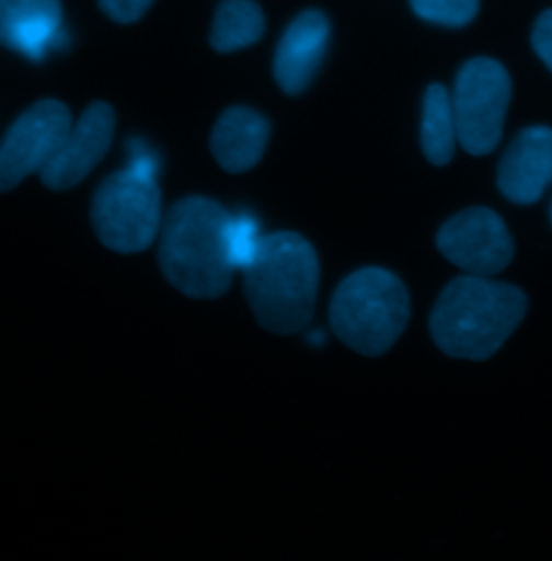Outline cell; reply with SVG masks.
Returning <instances> with one entry per match:
<instances>
[{
  "instance_id": "6da1fadb",
  "label": "cell",
  "mask_w": 552,
  "mask_h": 561,
  "mask_svg": "<svg viewBox=\"0 0 552 561\" xmlns=\"http://www.w3.org/2000/svg\"><path fill=\"white\" fill-rule=\"evenodd\" d=\"M527 313V296L509 283L467 275L451 280L432 311L429 329L438 348L469 360L501 351Z\"/></svg>"
},
{
  "instance_id": "7a4b0ae2",
  "label": "cell",
  "mask_w": 552,
  "mask_h": 561,
  "mask_svg": "<svg viewBox=\"0 0 552 561\" xmlns=\"http://www.w3.org/2000/svg\"><path fill=\"white\" fill-rule=\"evenodd\" d=\"M229 214L218 204L191 197L173 206L160 227V268L191 298H218L233 277L227 247Z\"/></svg>"
},
{
  "instance_id": "3957f363",
  "label": "cell",
  "mask_w": 552,
  "mask_h": 561,
  "mask_svg": "<svg viewBox=\"0 0 552 561\" xmlns=\"http://www.w3.org/2000/svg\"><path fill=\"white\" fill-rule=\"evenodd\" d=\"M320 264L313 247L298 233L264 240L257 260L244 271V294L262 329L276 335L300 333L313 318Z\"/></svg>"
},
{
  "instance_id": "277c9868",
  "label": "cell",
  "mask_w": 552,
  "mask_h": 561,
  "mask_svg": "<svg viewBox=\"0 0 552 561\" xmlns=\"http://www.w3.org/2000/svg\"><path fill=\"white\" fill-rule=\"evenodd\" d=\"M409 289L384 268H363L340 285L331 305L335 335L365 356H380L406 331Z\"/></svg>"
},
{
  "instance_id": "5b68a950",
  "label": "cell",
  "mask_w": 552,
  "mask_h": 561,
  "mask_svg": "<svg viewBox=\"0 0 552 561\" xmlns=\"http://www.w3.org/2000/svg\"><path fill=\"white\" fill-rule=\"evenodd\" d=\"M100 242L117 253H140L160 231V191L156 180H145L128 169L108 175L91 208Z\"/></svg>"
},
{
  "instance_id": "8992f818",
  "label": "cell",
  "mask_w": 552,
  "mask_h": 561,
  "mask_svg": "<svg viewBox=\"0 0 552 561\" xmlns=\"http://www.w3.org/2000/svg\"><path fill=\"white\" fill-rule=\"evenodd\" d=\"M511 98L507 70L494 59H471L456 78L451 104L458 142L473 156L496 149Z\"/></svg>"
},
{
  "instance_id": "52a82bcc",
  "label": "cell",
  "mask_w": 552,
  "mask_h": 561,
  "mask_svg": "<svg viewBox=\"0 0 552 561\" xmlns=\"http://www.w3.org/2000/svg\"><path fill=\"white\" fill-rule=\"evenodd\" d=\"M69 128L68 106L57 100H42L22 113L0 140V193H9L33 173H42Z\"/></svg>"
},
{
  "instance_id": "ba28073f",
  "label": "cell",
  "mask_w": 552,
  "mask_h": 561,
  "mask_svg": "<svg viewBox=\"0 0 552 561\" xmlns=\"http://www.w3.org/2000/svg\"><path fill=\"white\" fill-rule=\"evenodd\" d=\"M438 251L469 275L492 277L514 260V240L490 208H469L449 218L436 238Z\"/></svg>"
},
{
  "instance_id": "9c48e42d",
  "label": "cell",
  "mask_w": 552,
  "mask_h": 561,
  "mask_svg": "<svg viewBox=\"0 0 552 561\" xmlns=\"http://www.w3.org/2000/svg\"><path fill=\"white\" fill-rule=\"evenodd\" d=\"M115 135V113L104 102H93L71 124L68 137L55 158L39 173V180L50 191H69L78 186L106 156Z\"/></svg>"
},
{
  "instance_id": "30bf717a",
  "label": "cell",
  "mask_w": 552,
  "mask_h": 561,
  "mask_svg": "<svg viewBox=\"0 0 552 561\" xmlns=\"http://www.w3.org/2000/svg\"><path fill=\"white\" fill-rule=\"evenodd\" d=\"M66 44L61 0H0L2 48L31 61H44L50 53L64 50Z\"/></svg>"
},
{
  "instance_id": "8fae6325",
  "label": "cell",
  "mask_w": 552,
  "mask_h": 561,
  "mask_svg": "<svg viewBox=\"0 0 552 561\" xmlns=\"http://www.w3.org/2000/svg\"><path fill=\"white\" fill-rule=\"evenodd\" d=\"M329 42L331 22L318 9L300 13L285 28L276 46L275 78L287 95H298L307 91V87L322 68Z\"/></svg>"
},
{
  "instance_id": "7c38bea8",
  "label": "cell",
  "mask_w": 552,
  "mask_h": 561,
  "mask_svg": "<svg viewBox=\"0 0 552 561\" xmlns=\"http://www.w3.org/2000/svg\"><path fill=\"white\" fill-rule=\"evenodd\" d=\"M552 184V128L522 130L498 164V191L518 206L542 199Z\"/></svg>"
},
{
  "instance_id": "4fadbf2b",
  "label": "cell",
  "mask_w": 552,
  "mask_h": 561,
  "mask_svg": "<svg viewBox=\"0 0 552 561\" xmlns=\"http://www.w3.org/2000/svg\"><path fill=\"white\" fill-rule=\"evenodd\" d=\"M271 124L246 106L227 108L211 130V153L227 173H246L264 156Z\"/></svg>"
},
{
  "instance_id": "5bb4252c",
  "label": "cell",
  "mask_w": 552,
  "mask_h": 561,
  "mask_svg": "<svg viewBox=\"0 0 552 561\" xmlns=\"http://www.w3.org/2000/svg\"><path fill=\"white\" fill-rule=\"evenodd\" d=\"M458 126L453 115L451 95L442 84H429L423 100V119H421V147L425 158L445 167L456 153Z\"/></svg>"
},
{
  "instance_id": "9a60e30c",
  "label": "cell",
  "mask_w": 552,
  "mask_h": 561,
  "mask_svg": "<svg viewBox=\"0 0 552 561\" xmlns=\"http://www.w3.org/2000/svg\"><path fill=\"white\" fill-rule=\"evenodd\" d=\"M264 11L255 0H222L216 7L209 44L216 53H235L264 35Z\"/></svg>"
},
{
  "instance_id": "2e32d148",
  "label": "cell",
  "mask_w": 552,
  "mask_h": 561,
  "mask_svg": "<svg viewBox=\"0 0 552 561\" xmlns=\"http://www.w3.org/2000/svg\"><path fill=\"white\" fill-rule=\"evenodd\" d=\"M264 240L266 238H262L260 225L253 216L249 214L231 216L227 227V247H229V260L233 271L244 273L257 260L264 247Z\"/></svg>"
},
{
  "instance_id": "e0dca14e",
  "label": "cell",
  "mask_w": 552,
  "mask_h": 561,
  "mask_svg": "<svg viewBox=\"0 0 552 561\" xmlns=\"http://www.w3.org/2000/svg\"><path fill=\"white\" fill-rule=\"evenodd\" d=\"M414 13L432 24L462 28L480 11V0H411Z\"/></svg>"
},
{
  "instance_id": "ac0fdd59",
  "label": "cell",
  "mask_w": 552,
  "mask_h": 561,
  "mask_svg": "<svg viewBox=\"0 0 552 561\" xmlns=\"http://www.w3.org/2000/svg\"><path fill=\"white\" fill-rule=\"evenodd\" d=\"M158 156L140 139L128 142V164L126 169L145 180H156L158 175Z\"/></svg>"
},
{
  "instance_id": "d6986e66",
  "label": "cell",
  "mask_w": 552,
  "mask_h": 561,
  "mask_svg": "<svg viewBox=\"0 0 552 561\" xmlns=\"http://www.w3.org/2000/svg\"><path fill=\"white\" fill-rule=\"evenodd\" d=\"M100 9L119 24H133L140 20L153 0H97Z\"/></svg>"
},
{
  "instance_id": "ffe728a7",
  "label": "cell",
  "mask_w": 552,
  "mask_h": 561,
  "mask_svg": "<svg viewBox=\"0 0 552 561\" xmlns=\"http://www.w3.org/2000/svg\"><path fill=\"white\" fill-rule=\"evenodd\" d=\"M531 44L533 50L538 53V57L549 66L552 71V9L544 11L536 26H533V35H531Z\"/></svg>"
},
{
  "instance_id": "44dd1931",
  "label": "cell",
  "mask_w": 552,
  "mask_h": 561,
  "mask_svg": "<svg viewBox=\"0 0 552 561\" xmlns=\"http://www.w3.org/2000/svg\"><path fill=\"white\" fill-rule=\"evenodd\" d=\"M309 342H311V344H324V335H322V333L309 335Z\"/></svg>"
}]
</instances>
